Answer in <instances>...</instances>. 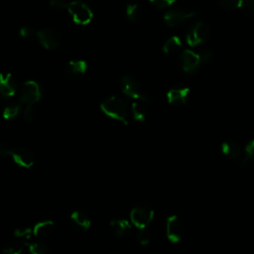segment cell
<instances>
[{"label": "cell", "mask_w": 254, "mask_h": 254, "mask_svg": "<svg viewBox=\"0 0 254 254\" xmlns=\"http://www.w3.org/2000/svg\"><path fill=\"white\" fill-rule=\"evenodd\" d=\"M100 109L107 116L128 124V106L126 102L117 96H109L101 101Z\"/></svg>", "instance_id": "6da1fadb"}, {"label": "cell", "mask_w": 254, "mask_h": 254, "mask_svg": "<svg viewBox=\"0 0 254 254\" xmlns=\"http://www.w3.org/2000/svg\"><path fill=\"white\" fill-rule=\"evenodd\" d=\"M155 211L153 207L146 202L138 203L130 212L131 222L139 229L146 228L153 221Z\"/></svg>", "instance_id": "7a4b0ae2"}, {"label": "cell", "mask_w": 254, "mask_h": 254, "mask_svg": "<svg viewBox=\"0 0 254 254\" xmlns=\"http://www.w3.org/2000/svg\"><path fill=\"white\" fill-rule=\"evenodd\" d=\"M210 35L209 27L204 22H197L192 25L186 34L187 44L190 47L198 46L204 43Z\"/></svg>", "instance_id": "3957f363"}, {"label": "cell", "mask_w": 254, "mask_h": 254, "mask_svg": "<svg viewBox=\"0 0 254 254\" xmlns=\"http://www.w3.org/2000/svg\"><path fill=\"white\" fill-rule=\"evenodd\" d=\"M74 23L78 25H87L92 20L93 14L91 9L81 1H72L67 8Z\"/></svg>", "instance_id": "277c9868"}, {"label": "cell", "mask_w": 254, "mask_h": 254, "mask_svg": "<svg viewBox=\"0 0 254 254\" xmlns=\"http://www.w3.org/2000/svg\"><path fill=\"white\" fill-rule=\"evenodd\" d=\"M42 89L35 80L26 81L20 89V102L25 105H34L41 99Z\"/></svg>", "instance_id": "5b68a950"}, {"label": "cell", "mask_w": 254, "mask_h": 254, "mask_svg": "<svg viewBox=\"0 0 254 254\" xmlns=\"http://www.w3.org/2000/svg\"><path fill=\"white\" fill-rule=\"evenodd\" d=\"M180 63L182 69L188 74L195 73L198 70L200 64H202L198 53L189 49H186L181 53Z\"/></svg>", "instance_id": "8992f818"}, {"label": "cell", "mask_w": 254, "mask_h": 254, "mask_svg": "<svg viewBox=\"0 0 254 254\" xmlns=\"http://www.w3.org/2000/svg\"><path fill=\"white\" fill-rule=\"evenodd\" d=\"M37 38L40 44L47 50H54L58 48L62 41L60 32L52 27H47L38 31Z\"/></svg>", "instance_id": "52a82bcc"}, {"label": "cell", "mask_w": 254, "mask_h": 254, "mask_svg": "<svg viewBox=\"0 0 254 254\" xmlns=\"http://www.w3.org/2000/svg\"><path fill=\"white\" fill-rule=\"evenodd\" d=\"M120 88H121V91L126 96L133 98V99L142 98L147 95L142 90L141 85L138 82V80L130 74H126V75L122 76V78L120 80Z\"/></svg>", "instance_id": "ba28073f"}, {"label": "cell", "mask_w": 254, "mask_h": 254, "mask_svg": "<svg viewBox=\"0 0 254 254\" xmlns=\"http://www.w3.org/2000/svg\"><path fill=\"white\" fill-rule=\"evenodd\" d=\"M195 16V12H189L181 9H173L167 11L164 14V21L169 27H179Z\"/></svg>", "instance_id": "9c48e42d"}, {"label": "cell", "mask_w": 254, "mask_h": 254, "mask_svg": "<svg viewBox=\"0 0 254 254\" xmlns=\"http://www.w3.org/2000/svg\"><path fill=\"white\" fill-rule=\"evenodd\" d=\"M11 157L14 162L22 168L30 169L35 163V156L30 149L25 146H16L12 148Z\"/></svg>", "instance_id": "30bf717a"}, {"label": "cell", "mask_w": 254, "mask_h": 254, "mask_svg": "<svg viewBox=\"0 0 254 254\" xmlns=\"http://www.w3.org/2000/svg\"><path fill=\"white\" fill-rule=\"evenodd\" d=\"M166 233L168 239L172 243H177L181 240L184 233V227L181 219L177 215H170L167 218Z\"/></svg>", "instance_id": "8fae6325"}, {"label": "cell", "mask_w": 254, "mask_h": 254, "mask_svg": "<svg viewBox=\"0 0 254 254\" xmlns=\"http://www.w3.org/2000/svg\"><path fill=\"white\" fill-rule=\"evenodd\" d=\"M150 106H151V98L148 94L142 98L135 99L131 105V112L134 119L139 122L145 121V119L149 114Z\"/></svg>", "instance_id": "7c38bea8"}, {"label": "cell", "mask_w": 254, "mask_h": 254, "mask_svg": "<svg viewBox=\"0 0 254 254\" xmlns=\"http://www.w3.org/2000/svg\"><path fill=\"white\" fill-rule=\"evenodd\" d=\"M17 92V81L12 73L2 72L0 74V93L4 99L13 97Z\"/></svg>", "instance_id": "4fadbf2b"}, {"label": "cell", "mask_w": 254, "mask_h": 254, "mask_svg": "<svg viewBox=\"0 0 254 254\" xmlns=\"http://www.w3.org/2000/svg\"><path fill=\"white\" fill-rule=\"evenodd\" d=\"M190 90L187 86H174L167 92V99L170 104L181 106L187 103Z\"/></svg>", "instance_id": "5bb4252c"}, {"label": "cell", "mask_w": 254, "mask_h": 254, "mask_svg": "<svg viewBox=\"0 0 254 254\" xmlns=\"http://www.w3.org/2000/svg\"><path fill=\"white\" fill-rule=\"evenodd\" d=\"M87 68V63L84 60H72L65 65L64 73L70 79H77L86 72Z\"/></svg>", "instance_id": "9a60e30c"}, {"label": "cell", "mask_w": 254, "mask_h": 254, "mask_svg": "<svg viewBox=\"0 0 254 254\" xmlns=\"http://www.w3.org/2000/svg\"><path fill=\"white\" fill-rule=\"evenodd\" d=\"M221 152L222 154L227 157L230 160H240L242 161L243 156V150L241 146L234 141H225L221 144ZM244 162V161H243Z\"/></svg>", "instance_id": "2e32d148"}, {"label": "cell", "mask_w": 254, "mask_h": 254, "mask_svg": "<svg viewBox=\"0 0 254 254\" xmlns=\"http://www.w3.org/2000/svg\"><path fill=\"white\" fill-rule=\"evenodd\" d=\"M110 229L115 235L123 237L130 234L132 231V225L130 221L124 218H116L110 221Z\"/></svg>", "instance_id": "e0dca14e"}, {"label": "cell", "mask_w": 254, "mask_h": 254, "mask_svg": "<svg viewBox=\"0 0 254 254\" xmlns=\"http://www.w3.org/2000/svg\"><path fill=\"white\" fill-rule=\"evenodd\" d=\"M70 219L73 224L82 231H87L91 226V220L89 216L82 210H74L70 214Z\"/></svg>", "instance_id": "ac0fdd59"}, {"label": "cell", "mask_w": 254, "mask_h": 254, "mask_svg": "<svg viewBox=\"0 0 254 254\" xmlns=\"http://www.w3.org/2000/svg\"><path fill=\"white\" fill-rule=\"evenodd\" d=\"M55 228V223L52 220H43L34 225V233L36 237L45 238L50 236Z\"/></svg>", "instance_id": "d6986e66"}, {"label": "cell", "mask_w": 254, "mask_h": 254, "mask_svg": "<svg viewBox=\"0 0 254 254\" xmlns=\"http://www.w3.org/2000/svg\"><path fill=\"white\" fill-rule=\"evenodd\" d=\"M14 235L20 239L22 242H24L25 244L34 240L33 238L36 237L35 233H34V229L32 227H27V226H23V227H19L14 231Z\"/></svg>", "instance_id": "ffe728a7"}, {"label": "cell", "mask_w": 254, "mask_h": 254, "mask_svg": "<svg viewBox=\"0 0 254 254\" xmlns=\"http://www.w3.org/2000/svg\"><path fill=\"white\" fill-rule=\"evenodd\" d=\"M182 46V41L178 36L170 37L163 45V52L166 54H173L177 52Z\"/></svg>", "instance_id": "44dd1931"}, {"label": "cell", "mask_w": 254, "mask_h": 254, "mask_svg": "<svg viewBox=\"0 0 254 254\" xmlns=\"http://www.w3.org/2000/svg\"><path fill=\"white\" fill-rule=\"evenodd\" d=\"M22 109V104L19 102H11L8 105H6V107L4 108L3 111V117L7 120L13 119L16 116L19 115V113L21 112Z\"/></svg>", "instance_id": "7402d4cb"}, {"label": "cell", "mask_w": 254, "mask_h": 254, "mask_svg": "<svg viewBox=\"0 0 254 254\" xmlns=\"http://www.w3.org/2000/svg\"><path fill=\"white\" fill-rule=\"evenodd\" d=\"M25 245L28 246V249L32 254H48L50 252L49 247L43 242L32 240Z\"/></svg>", "instance_id": "603a6c76"}, {"label": "cell", "mask_w": 254, "mask_h": 254, "mask_svg": "<svg viewBox=\"0 0 254 254\" xmlns=\"http://www.w3.org/2000/svg\"><path fill=\"white\" fill-rule=\"evenodd\" d=\"M125 13H126V17L128 18V20L130 22L136 23L139 20V18H140L141 10H140V7L137 4L130 3V4H128L126 6Z\"/></svg>", "instance_id": "cb8c5ba5"}, {"label": "cell", "mask_w": 254, "mask_h": 254, "mask_svg": "<svg viewBox=\"0 0 254 254\" xmlns=\"http://www.w3.org/2000/svg\"><path fill=\"white\" fill-rule=\"evenodd\" d=\"M24 242L12 241L3 246V252L6 254H21L24 251Z\"/></svg>", "instance_id": "d4e9b609"}, {"label": "cell", "mask_w": 254, "mask_h": 254, "mask_svg": "<svg viewBox=\"0 0 254 254\" xmlns=\"http://www.w3.org/2000/svg\"><path fill=\"white\" fill-rule=\"evenodd\" d=\"M217 3L225 10H236L242 7V0H217Z\"/></svg>", "instance_id": "484cf974"}, {"label": "cell", "mask_w": 254, "mask_h": 254, "mask_svg": "<svg viewBox=\"0 0 254 254\" xmlns=\"http://www.w3.org/2000/svg\"><path fill=\"white\" fill-rule=\"evenodd\" d=\"M37 117V111L34 108V105H26V108L23 111V119L27 123L33 122Z\"/></svg>", "instance_id": "4316f807"}, {"label": "cell", "mask_w": 254, "mask_h": 254, "mask_svg": "<svg viewBox=\"0 0 254 254\" xmlns=\"http://www.w3.org/2000/svg\"><path fill=\"white\" fill-rule=\"evenodd\" d=\"M137 242L142 246H147L151 242V235L146 228H141L137 234Z\"/></svg>", "instance_id": "83f0119b"}, {"label": "cell", "mask_w": 254, "mask_h": 254, "mask_svg": "<svg viewBox=\"0 0 254 254\" xmlns=\"http://www.w3.org/2000/svg\"><path fill=\"white\" fill-rule=\"evenodd\" d=\"M37 34L38 31L30 26H23L19 30V35L24 39H32L34 37H37Z\"/></svg>", "instance_id": "f1b7e54d"}, {"label": "cell", "mask_w": 254, "mask_h": 254, "mask_svg": "<svg viewBox=\"0 0 254 254\" xmlns=\"http://www.w3.org/2000/svg\"><path fill=\"white\" fill-rule=\"evenodd\" d=\"M247 160L254 161V139L249 141L244 147V162Z\"/></svg>", "instance_id": "f546056e"}, {"label": "cell", "mask_w": 254, "mask_h": 254, "mask_svg": "<svg viewBox=\"0 0 254 254\" xmlns=\"http://www.w3.org/2000/svg\"><path fill=\"white\" fill-rule=\"evenodd\" d=\"M69 3H67L65 0H51L50 6L52 9L56 11H63V10H67Z\"/></svg>", "instance_id": "4dcf8cb0"}, {"label": "cell", "mask_w": 254, "mask_h": 254, "mask_svg": "<svg viewBox=\"0 0 254 254\" xmlns=\"http://www.w3.org/2000/svg\"><path fill=\"white\" fill-rule=\"evenodd\" d=\"M152 5L158 9H167L172 6L176 0H149Z\"/></svg>", "instance_id": "1f68e13d"}, {"label": "cell", "mask_w": 254, "mask_h": 254, "mask_svg": "<svg viewBox=\"0 0 254 254\" xmlns=\"http://www.w3.org/2000/svg\"><path fill=\"white\" fill-rule=\"evenodd\" d=\"M198 55L200 57V60H201V63H207L211 60L212 58V52L207 49V48H203V49H200L198 52Z\"/></svg>", "instance_id": "d6a6232c"}, {"label": "cell", "mask_w": 254, "mask_h": 254, "mask_svg": "<svg viewBox=\"0 0 254 254\" xmlns=\"http://www.w3.org/2000/svg\"><path fill=\"white\" fill-rule=\"evenodd\" d=\"M242 7L254 18V0H242Z\"/></svg>", "instance_id": "836d02e7"}, {"label": "cell", "mask_w": 254, "mask_h": 254, "mask_svg": "<svg viewBox=\"0 0 254 254\" xmlns=\"http://www.w3.org/2000/svg\"><path fill=\"white\" fill-rule=\"evenodd\" d=\"M11 151H12V148H10V146L7 145L6 143H2L0 145V155L2 157L11 156Z\"/></svg>", "instance_id": "e575fe53"}]
</instances>
